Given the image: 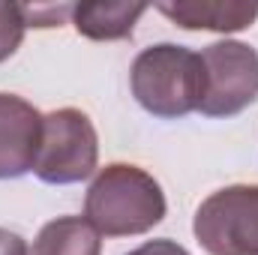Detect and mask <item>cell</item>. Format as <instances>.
I'll use <instances>...</instances> for the list:
<instances>
[{
	"label": "cell",
	"mask_w": 258,
	"mask_h": 255,
	"mask_svg": "<svg viewBox=\"0 0 258 255\" xmlns=\"http://www.w3.org/2000/svg\"><path fill=\"white\" fill-rule=\"evenodd\" d=\"M87 222L105 237L144 234L165 216V195L159 183L126 162L105 165L84 198Z\"/></svg>",
	"instance_id": "obj_1"
},
{
	"label": "cell",
	"mask_w": 258,
	"mask_h": 255,
	"mask_svg": "<svg viewBox=\"0 0 258 255\" xmlns=\"http://www.w3.org/2000/svg\"><path fill=\"white\" fill-rule=\"evenodd\" d=\"M129 81H132V96L153 117L162 120L186 117L198 108L204 93L201 54L171 42L144 48L132 63Z\"/></svg>",
	"instance_id": "obj_2"
},
{
	"label": "cell",
	"mask_w": 258,
	"mask_h": 255,
	"mask_svg": "<svg viewBox=\"0 0 258 255\" xmlns=\"http://www.w3.org/2000/svg\"><path fill=\"white\" fill-rule=\"evenodd\" d=\"M99 159V138L90 117L78 108H60L42 117V144L36 156V177L42 183H78L93 174Z\"/></svg>",
	"instance_id": "obj_3"
},
{
	"label": "cell",
	"mask_w": 258,
	"mask_h": 255,
	"mask_svg": "<svg viewBox=\"0 0 258 255\" xmlns=\"http://www.w3.org/2000/svg\"><path fill=\"white\" fill-rule=\"evenodd\" d=\"M204 93L198 111L207 117H231L258 99V51L246 42H213L201 51Z\"/></svg>",
	"instance_id": "obj_4"
},
{
	"label": "cell",
	"mask_w": 258,
	"mask_h": 255,
	"mask_svg": "<svg viewBox=\"0 0 258 255\" xmlns=\"http://www.w3.org/2000/svg\"><path fill=\"white\" fill-rule=\"evenodd\" d=\"M210 255H258V186H225L201 201L192 225Z\"/></svg>",
	"instance_id": "obj_5"
},
{
	"label": "cell",
	"mask_w": 258,
	"mask_h": 255,
	"mask_svg": "<svg viewBox=\"0 0 258 255\" xmlns=\"http://www.w3.org/2000/svg\"><path fill=\"white\" fill-rule=\"evenodd\" d=\"M42 144V114L21 96L0 93V180L33 171Z\"/></svg>",
	"instance_id": "obj_6"
},
{
	"label": "cell",
	"mask_w": 258,
	"mask_h": 255,
	"mask_svg": "<svg viewBox=\"0 0 258 255\" xmlns=\"http://www.w3.org/2000/svg\"><path fill=\"white\" fill-rule=\"evenodd\" d=\"M156 9L183 30H216L234 33L246 30L258 18V3L237 0H177V3H156Z\"/></svg>",
	"instance_id": "obj_7"
},
{
	"label": "cell",
	"mask_w": 258,
	"mask_h": 255,
	"mask_svg": "<svg viewBox=\"0 0 258 255\" xmlns=\"http://www.w3.org/2000/svg\"><path fill=\"white\" fill-rule=\"evenodd\" d=\"M144 12L147 3H78L72 6V24L81 36L96 42L126 39Z\"/></svg>",
	"instance_id": "obj_8"
},
{
	"label": "cell",
	"mask_w": 258,
	"mask_h": 255,
	"mask_svg": "<svg viewBox=\"0 0 258 255\" xmlns=\"http://www.w3.org/2000/svg\"><path fill=\"white\" fill-rule=\"evenodd\" d=\"M99 252H102L99 231L81 216L51 219L33 243V255H99Z\"/></svg>",
	"instance_id": "obj_9"
},
{
	"label": "cell",
	"mask_w": 258,
	"mask_h": 255,
	"mask_svg": "<svg viewBox=\"0 0 258 255\" xmlns=\"http://www.w3.org/2000/svg\"><path fill=\"white\" fill-rule=\"evenodd\" d=\"M24 27H27L24 6L0 3V63L18 51V45L24 39Z\"/></svg>",
	"instance_id": "obj_10"
},
{
	"label": "cell",
	"mask_w": 258,
	"mask_h": 255,
	"mask_svg": "<svg viewBox=\"0 0 258 255\" xmlns=\"http://www.w3.org/2000/svg\"><path fill=\"white\" fill-rule=\"evenodd\" d=\"M129 255H189V252L180 243H174V240H150V243L132 249Z\"/></svg>",
	"instance_id": "obj_11"
},
{
	"label": "cell",
	"mask_w": 258,
	"mask_h": 255,
	"mask_svg": "<svg viewBox=\"0 0 258 255\" xmlns=\"http://www.w3.org/2000/svg\"><path fill=\"white\" fill-rule=\"evenodd\" d=\"M0 255H27L24 237H18L9 228H0Z\"/></svg>",
	"instance_id": "obj_12"
}]
</instances>
